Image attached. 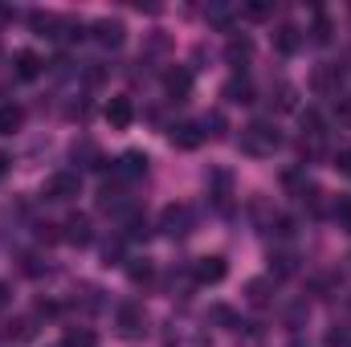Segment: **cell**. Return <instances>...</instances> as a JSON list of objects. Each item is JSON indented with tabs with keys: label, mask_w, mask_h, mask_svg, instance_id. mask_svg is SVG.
<instances>
[{
	"label": "cell",
	"mask_w": 351,
	"mask_h": 347,
	"mask_svg": "<svg viewBox=\"0 0 351 347\" xmlns=\"http://www.w3.org/2000/svg\"><path fill=\"white\" fill-rule=\"evenodd\" d=\"M278 147H282V135H278V127H269V123H250V127L241 131V152L254 156V160H269Z\"/></svg>",
	"instance_id": "6da1fadb"
},
{
	"label": "cell",
	"mask_w": 351,
	"mask_h": 347,
	"mask_svg": "<svg viewBox=\"0 0 351 347\" xmlns=\"http://www.w3.org/2000/svg\"><path fill=\"white\" fill-rule=\"evenodd\" d=\"M114 323H119V335L123 339H143L147 335V311L139 302H123L119 315H114Z\"/></svg>",
	"instance_id": "7a4b0ae2"
},
{
	"label": "cell",
	"mask_w": 351,
	"mask_h": 347,
	"mask_svg": "<svg viewBox=\"0 0 351 347\" xmlns=\"http://www.w3.org/2000/svg\"><path fill=\"white\" fill-rule=\"evenodd\" d=\"M192 225H196V217H192L188 204H168V208L160 213V229H164V237H188Z\"/></svg>",
	"instance_id": "3957f363"
},
{
	"label": "cell",
	"mask_w": 351,
	"mask_h": 347,
	"mask_svg": "<svg viewBox=\"0 0 351 347\" xmlns=\"http://www.w3.org/2000/svg\"><path fill=\"white\" fill-rule=\"evenodd\" d=\"M78 192H82L78 172H58V176H49V184H45V200H53V204H66V200H74Z\"/></svg>",
	"instance_id": "277c9868"
},
{
	"label": "cell",
	"mask_w": 351,
	"mask_h": 347,
	"mask_svg": "<svg viewBox=\"0 0 351 347\" xmlns=\"http://www.w3.org/2000/svg\"><path fill=\"white\" fill-rule=\"evenodd\" d=\"M94 41L102 45V49H123V41H127V25L123 21H94Z\"/></svg>",
	"instance_id": "5b68a950"
},
{
	"label": "cell",
	"mask_w": 351,
	"mask_h": 347,
	"mask_svg": "<svg viewBox=\"0 0 351 347\" xmlns=\"http://www.w3.org/2000/svg\"><path fill=\"white\" fill-rule=\"evenodd\" d=\"M229 274V265H225V258H196V265H192V278L200 282V286H217L221 278Z\"/></svg>",
	"instance_id": "8992f818"
},
{
	"label": "cell",
	"mask_w": 351,
	"mask_h": 347,
	"mask_svg": "<svg viewBox=\"0 0 351 347\" xmlns=\"http://www.w3.org/2000/svg\"><path fill=\"white\" fill-rule=\"evenodd\" d=\"M106 123H110L114 131H127V127L135 123V106H131V98H123V94L110 98V102H106Z\"/></svg>",
	"instance_id": "52a82bcc"
},
{
	"label": "cell",
	"mask_w": 351,
	"mask_h": 347,
	"mask_svg": "<svg viewBox=\"0 0 351 347\" xmlns=\"http://www.w3.org/2000/svg\"><path fill=\"white\" fill-rule=\"evenodd\" d=\"M12 74H16L21 82H33V78H41V58H37L33 49H21V53L12 58Z\"/></svg>",
	"instance_id": "ba28073f"
},
{
	"label": "cell",
	"mask_w": 351,
	"mask_h": 347,
	"mask_svg": "<svg viewBox=\"0 0 351 347\" xmlns=\"http://www.w3.org/2000/svg\"><path fill=\"white\" fill-rule=\"evenodd\" d=\"M164 90H168L172 102H184V98L192 94V74H188V70H168V74H164Z\"/></svg>",
	"instance_id": "9c48e42d"
},
{
	"label": "cell",
	"mask_w": 351,
	"mask_h": 347,
	"mask_svg": "<svg viewBox=\"0 0 351 347\" xmlns=\"http://www.w3.org/2000/svg\"><path fill=\"white\" fill-rule=\"evenodd\" d=\"M172 143H176V147H184V152L200 147V143H204V131H200V123H176V127H172Z\"/></svg>",
	"instance_id": "30bf717a"
},
{
	"label": "cell",
	"mask_w": 351,
	"mask_h": 347,
	"mask_svg": "<svg viewBox=\"0 0 351 347\" xmlns=\"http://www.w3.org/2000/svg\"><path fill=\"white\" fill-rule=\"evenodd\" d=\"M62 237H66L70 246H90V241H94L90 217H82V213H78V217H70V221H66V233H62Z\"/></svg>",
	"instance_id": "8fae6325"
},
{
	"label": "cell",
	"mask_w": 351,
	"mask_h": 347,
	"mask_svg": "<svg viewBox=\"0 0 351 347\" xmlns=\"http://www.w3.org/2000/svg\"><path fill=\"white\" fill-rule=\"evenodd\" d=\"M245 302L258 307V311L269 307V302H274V282H269V278H254V282H245Z\"/></svg>",
	"instance_id": "7c38bea8"
},
{
	"label": "cell",
	"mask_w": 351,
	"mask_h": 347,
	"mask_svg": "<svg viewBox=\"0 0 351 347\" xmlns=\"http://www.w3.org/2000/svg\"><path fill=\"white\" fill-rule=\"evenodd\" d=\"M114 172L123 176V180H135V176L147 172V156H143V152H123L119 164H114Z\"/></svg>",
	"instance_id": "4fadbf2b"
},
{
	"label": "cell",
	"mask_w": 351,
	"mask_h": 347,
	"mask_svg": "<svg viewBox=\"0 0 351 347\" xmlns=\"http://www.w3.org/2000/svg\"><path fill=\"white\" fill-rule=\"evenodd\" d=\"M250 58H254V41H250V37H233V41L225 45V62H229V66H237V70H241Z\"/></svg>",
	"instance_id": "5bb4252c"
},
{
	"label": "cell",
	"mask_w": 351,
	"mask_h": 347,
	"mask_svg": "<svg viewBox=\"0 0 351 347\" xmlns=\"http://www.w3.org/2000/svg\"><path fill=\"white\" fill-rule=\"evenodd\" d=\"M237 12H241V8H237V4H225V0H217V4H208V8H204L208 25H217V29H229Z\"/></svg>",
	"instance_id": "9a60e30c"
},
{
	"label": "cell",
	"mask_w": 351,
	"mask_h": 347,
	"mask_svg": "<svg viewBox=\"0 0 351 347\" xmlns=\"http://www.w3.org/2000/svg\"><path fill=\"white\" fill-rule=\"evenodd\" d=\"M298 45H302V33H298L294 25H282V29L274 33V49H278V53H298Z\"/></svg>",
	"instance_id": "2e32d148"
},
{
	"label": "cell",
	"mask_w": 351,
	"mask_h": 347,
	"mask_svg": "<svg viewBox=\"0 0 351 347\" xmlns=\"http://www.w3.org/2000/svg\"><path fill=\"white\" fill-rule=\"evenodd\" d=\"M21 123H25V110H21L16 102H4V106H0V135L21 131Z\"/></svg>",
	"instance_id": "e0dca14e"
},
{
	"label": "cell",
	"mask_w": 351,
	"mask_h": 347,
	"mask_svg": "<svg viewBox=\"0 0 351 347\" xmlns=\"http://www.w3.org/2000/svg\"><path fill=\"white\" fill-rule=\"evenodd\" d=\"M62 347H98V335H94L90 327H70V331L62 335Z\"/></svg>",
	"instance_id": "ac0fdd59"
},
{
	"label": "cell",
	"mask_w": 351,
	"mask_h": 347,
	"mask_svg": "<svg viewBox=\"0 0 351 347\" xmlns=\"http://www.w3.org/2000/svg\"><path fill=\"white\" fill-rule=\"evenodd\" d=\"M225 98H229V102H254V86H250V78H233V82H225Z\"/></svg>",
	"instance_id": "d6986e66"
},
{
	"label": "cell",
	"mask_w": 351,
	"mask_h": 347,
	"mask_svg": "<svg viewBox=\"0 0 351 347\" xmlns=\"http://www.w3.org/2000/svg\"><path fill=\"white\" fill-rule=\"evenodd\" d=\"M298 265H294V254H278V258H269V274L274 278H290Z\"/></svg>",
	"instance_id": "ffe728a7"
},
{
	"label": "cell",
	"mask_w": 351,
	"mask_h": 347,
	"mask_svg": "<svg viewBox=\"0 0 351 347\" xmlns=\"http://www.w3.org/2000/svg\"><path fill=\"white\" fill-rule=\"evenodd\" d=\"M241 12H245V16H250V21H265V16H269V12H274V4H269V0H250V4H245V8H241Z\"/></svg>",
	"instance_id": "44dd1931"
},
{
	"label": "cell",
	"mask_w": 351,
	"mask_h": 347,
	"mask_svg": "<svg viewBox=\"0 0 351 347\" xmlns=\"http://www.w3.org/2000/svg\"><path fill=\"white\" fill-rule=\"evenodd\" d=\"M102 261L106 265H123V237H114V241L102 246Z\"/></svg>",
	"instance_id": "7402d4cb"
},
{
	"label": "cell",
	"mask_w": 351,
	"mask_h": 347,
	"mask_svg": "<svg viewBox=\"0 0 351 347\" xmlns=\"http://www.w3.org/2000/svg\"><path fill=\"white\" fill-rule=\"evenodd\" d=\"M335 221H339V229L351 233V196H339L335 200Z\"/></svg>",
	"instance_id": "603a6c76"
},
{
	"label": "cell",
	"mask_w": 351,
	"mask_h": 347,
	"mask_svg": "<svg viewBox=\"0 0 351 347\" xmlns=\"http://www.w3.org/2000/svg\"><path fill=\"white\" fill-rule=\"evenodd\" d=\"M4 335H8V339H12V335H16V339H29V335H33V323H29V319H16V323H4Z\"/></svg>",
	"instance_id": "cb8c5ba5"
},
{
	"label": "cell",
	"mask_w": 351,
	"mask_h": 347,
	"mask_svg": "<svg viewBox=\"0 0 351 347\" xmlns=\"http://www.w3.org/2000/svg\"><path fill=\"white\" fill-rule=\"evenodd\" d=\"M221 127H225V119H221V115H208V119L200 123V131H204V135H213V139H221Z\"/></svg>",
	"instance_id": "d4e9b609"
},
{
	"label": "cell",
	"mask_w": 351,
	"mask_h": 347,
	"mask_svg": "<svg viewBox=\"0 0 351 347\" xmlns=\"http://www.w3.org/2000/svg\"><path fill=\"white\" fill-rule=\"evenodd\" d=\"M152 278V265L143 261V265H131V282H147Z\"/></svg>",
	"instance_id": "484cf974"
},
{
	"label": "cell",
	"mask_w": 351,
	"mask_h": 347,
	"mask_svg": "<svg viewBox=\"0 0 351 347\" xmlns=\"http://www.w3.org/2000/svg\"><path fill=\"white\" fill-rule=\"evenodd\" d=\"M335 168H339L343 176H351V147H348V152H339V156H335Z\"/></svg>",
	"instance_id": "4316f807"
},
{
	"label": "cell",
	"mask_w": 351,
	"mask_h": 347,
	"mask_svg": "<svg viewBox=\"0 0 351 347\" xmlns=\"http://www.w3.org/2000/svg\"><path fill=\"white\" fill-rule=\"evenodd\" d=\"M327 37H331V33H327V21H319V25H315V41H327Z\"/></svg>",
	"instance_id": "83f0119b"
},
{
	"label": "cell",
	"mask_w": 351,
	"mask_h": 347,
	"mask_svg": "<svg viewBox=\"0 0 351 347\" xmlns=\"http://www.w3.org/2000/svg\"><path fill=\"white\" fill-rule=\"evenodd\" d=\"M8 168H12V156H4V152H0V180L8 176Z\"/></svg>",
	"instance_id": "f1b7e54d"
},
{
	"label": "cell",
	"mask_w": 351,
	"mask_h": 347,
	"mask_svg": "<svg viewBox=\"0 0 351 347\" xmlns=\"http://www.w3.org/2000/svg\"><path fill=\"white\" fill-rule=\"evenodd\" d=\"M4 302H8V286L0 282V307H4Z\"/></svg>",
	"instance_id": "f546056e"
}]
</instances>
